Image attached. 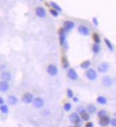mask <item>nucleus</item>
<instances>
[{"label": "nucleus", "mask_w": 116, "mask_h": 127, "mask_svg": "<svg viewBox=\"0 0 116 127\" xmlns=\"http://www.w3.org/2000/svg\"><path fill=\"white\" fill-rule=\"evenodd\" d=\"M105 44L107 45V48L110 50V51H113V47H112V43H110V41L108 40V39H107V38H105Z\"/></svg>", "instance_id": "b1692460"}, {"label": "nucleus", "mask_w": 116, "mask_h": 127, "mask_svg": "<svg viewBox=\"0 0 116 127\" xmlns=\"http://www.w3.org/2000/svg\"><path fill=\"white\" fill-rule=\"evenodd\" d=\"M93 40H94V41H95V43L98 44V43L100 42V38L99 36H98L97 34H94L93 36Z\"/></svg>", "instance_id": "393cba45"}, {"label": "nucleus", "mask_w": 116, "mask_h": 127, "mask_svg": "<svg viewBox=\"0 0 116 127\" xmlns=\"http://www.w3.org/2000/svg\"><path fill=\"white\" fill-rule=\"evenodd\" d=\"M78 30V32H79L81 35H83V36H88V35L89 34V33H90L88 28L87 26H84V25H80V26H79Z\"/></svg>", "instance_id": "1a4fd4ad"}, {"label": "nucleus", "mask_w": 116, "mask_h": 127, "mask_svg": "<svg viewBox=\"0 0 116 127\" xmlns=\"http://www.w3.org/2000/svg\"><path fill=\"white\" fill-rule=\"evenodd\" d=\"M81 117H82V119H83L84 121H88V120L90 119V116H89V114H87V113H83V114H81Z\"/></svg>", "instance_id": "cd10ccee"}, {"label": "nucleus", "mask_w": 116, "mask_h": 127, "mask_svg": "<svg viewBox=\"0 0 116 127\" xmlns=\"http://www.w3.org/2000/svg\"><path fill=\"white\" fill-rule=\"evenodd\" d=\"M71 103H69V102H67V103H66L65 104H64V106H63V108H64V109L66 111H70L71 110Z\"/></svg>", "instance_id": "bb28decb"}, {"label": "nucleus", "mask_w": 116, "mask_h": 127, "mask_svg": "<svg viewBox=\"0 0 116 127\" xmlns=\"http://www.w3.org/2000/svg\"><path fill=\"white\" fill-rule=\"evenodd\" d=\"M97 102L100 104H105L107 103V99L104 97H98L97 98Z\"/></svg>", "instance_id": "6ab92c4d"}, {"label": "nucleus", "mask_w": 116, "mask_h": 127, "mask_svg": "<svg viewBox=\"0 0 116 127\" xmlns=\"http://www.w3.org/2000/svg\"><path fill=\"white\" fill-rule=\"evenodd\" d=\"M17 102H18V99H17V98L16 97H14V96L11 95V96H9V97H8V102H9L10 104H12V105L16 104L17 103Z\"/></svg>", "instance_id": "dca6fc26"}, {"label": "nucleus", "mask_w": 116, "mask_h": 127, "mask_svg": "<svg viewBox=\"0 0 116 127\" xmlns=\"http://www.w3.org/2000/svg\"><path fill=\"white\" fill-rule=\"evenodd\" d=\"M77 110H78V112L80 113V114H83V113H85V108H84L83 106H79V107H78Z\"/></svg>", "instance_id": "7c9ffc66"}, {"label": "nucleus", "mask_w": 116, "mask_h": 127, "mask_svg": "<svg viewBox=\"0 0 116 127\" xmlns=\"http://www.w3.org/2000/svg\"><path fill=\"white\" fill-rule=\"evenodd\" d=\"M22 101L25 104H29L34 101V96L30 92H27L22 96Z\"/></svg>", "instance_id": "7ed1b4c3"}, {"label": "nucleus", "mask_w": 116, "mask_h": 127, "mask_svg": "<svg viewBox=\"0 0 116 127\" xmlns=\"http://www.w3.org/2000/svg\"><path fill=\"white\" fill-rule=\"evenodd\" d=\"M1 78H2V81L8 82V81H9L12 79V75L9 72H4L2 73Z\"/></svg>", "instance_id": "4468645a"}, {"label": "nucleus", "mask_w": 116, "mask_h": 127, "mask_svg": "<svg viewBox=\"0 0 116 127\" xmlns=\"http://www.w3.org/2000/svg\"><path fill=\"white\" fill-rule=\"evenodd\" d=\"M109 123H110V119L107 116L102 117L99 121V124L101 126H106L109 124Z\"/></svg>", "instance_id": "2eb2a0df"}, {"label": "nucleus", "mask_w": 116, "mask_h": 127, "mask_svg": "<svg viewBox=\"0 0 116 127\" xmlns=\"http://www.w3.org/2000/svg\"><path fill=\"white\" fill-rule=\"evenodd\" d=\"M61 63H62V65H63V68L66 69V68H68V66H69V63H68V60L67 58L63 57L62 59H61Z\"/></svg>", "instance_id": "f3484780"}, {"label": "nucleus", "mask_w": 116, "mask_h": 127, "mask_svg": "<svg viewBox=\"0 0 116 127\" xmlns=\"http://www.w3.org/2000/svg\"><path fill=\"white\" fill-rule=\"evenodd\" d=\"M59 41L61 46H64L66 43V31L63 29H61L59 31Z\"/></svg>", "instance_id": "6e6552de"}, {"label": "nucleus", "mask_w": 116, "mask_h": 127, "mask_svg": "<svg viewBox=\"0 0 116 127\" xmlns=\"http://www.w3.org/2000/svg\"><path fill=\"white\" fill-rule=\"evenodd\" d=\"M0 111H1L3 114H7L9 111V109L8 106L5 104H2L1 106H0Z\"/></svg>", "instance_id": "5701e85b"}, {"label": "nucleus", "mask_w": 116, "mask_h": 127, "mask_svg": "<svg viewBox=\"0 0 116 127\" xmlns=\"http://www.w3.org/2000/svg\"><path fill=\"white\" fill-rule=\"evenodd\" d=\"M67 76L71 80H76L78 78V75L73 68H70L67 71Z\"/></svg>", "instance_id": "f03ea898"}, {"label": "nucleus", "mask_w": 116, "mask_h": 127, "mask_svg": "<svg viewBox=\"0 0 116 127\" xmlns=\"http://www.w3.org/2000/svg\"><path fill=\"white\" fill-rule=\"evenodd\" d=\"M85 76L89 80H95L97 78V72L95 70L90 68V69H88L85 72Z\"/></svg>", "instance_id": "f257e3e1"}, {"label": "nucleus", "mask_w": 116, "mask_h": 127, "mask_svg": "<svg viewBox=\"0 0 116 127\" xmlns=\"http://www.w3.org/2000/svg\"><path fill=\"white\" fill-rule=\"evenodd\" d=\"M50 5L51 6V7H53L54 9L58 11V12H61V8L56 3H55V2H50Z\"/></svg>", "instance_id": "aec40b11"}, {"label": "nucleus", "mask_w": 116, "mask_h": 127, "mask_svg": "<svg viewBox=\"0 0 116 127\" xmlns=\"http://www.w3.org/2000/svg\"><path fill=\"white\" fill-rule=\"evenodd\" d=\"M108 68H109V65H108L107 63H102L98 66V71L100 72L104 73V72H106L107 71Z\"/></svg>", "instance_id": "9b49d317"}, {"label": "nucleus", "mask_w": 116, "mask_h": 127, "mask_svg": "<svg viewBox=\"0 0 116 127\" xmlns=\"http://www.w3.org/2000/svg\"><path fill=\"white\" fill-rule=\"evenodd\" d=\"M93 22L94 25H95V26H98V20H97L96 18H93Z\"/></svg>", "instance_id": "72a5a7b5"}, {"label": "nucleus", "mask_w": 116, "mask_h": 127, "mask_svg": "<svg viewBox=\"0 0 116 127\" xmlns=\"http://www.w3.org/2000/svg\"><path fill=\"white\" fill-rule=\"evenodd\" d=\"M50 13L51 14V15H53L54 17H57L58 16V11H56V10H55V9H51L50 10Z\"/></svg>", "instance_id": "c756f323"}, {"label": "nucleus", "mask_w": 116, "mask_h": 127, "mask_svg": "<svg viewBox=\"0 0 116 127\" xmlns=\"http://www.w3.org/2000/svg\"><path fill=\"white\" fill-rule=\"evenodd\" d=\"M106 115H107V112H106L105 110H103V109L99 111L98 113V116L99 117H100V118L104 117V116H106Z\"/></svg>", "instance_id": "a878e982"}, {"label": "nucleus", "mask_w": 116, "mask_h": 127, "mask_svg": "<svg viewBox=\"0 0 116 127\" xmlns=\"http://www.w3.org/2000/svg\"><path fill=\"white\" fill-rule=\"evenodd\" d=\"M69 119L73 123H78L80 121V118L79 115L78 114V113H76V112L72 113L69 116Z\"/></svg>", "instance_id": "423d86ee"}, {"label": "nucleus", "mask_w": 116, "mask_h": 127, "mask_svg": "<svg viewBox=\"0 0 116 127\" xmlns=\"http://www.w3.org/2000/svg\"><path fill=\"white\" fill-rule=\"evenodd\" d=\"M67 96L68 97V98L70 99H73V92L71 89H67Z\"/></svg>", "instance_id": "c85d7f7f"}, {"label": "nucleus", "mask_w": 116, "mask_h": 127, "mask_svg": "<svg viewBox=\"0 0 116 127\" xmlns=\"http://www.w3.org/2000/svg\"><path fill=\"white\" fill-rule=\"evenodd\" d=\"M4 101L3 99V98L0 97V106H2V104H4Z\"/></svg>", "instance_id": "f704fd0d"}, {"label": "nucleus", "mask_w": 116, "mask_h": 127, "mask_svg": "<svg viewBox=\"0 0 116 127\" xmlns=\"http://www.w3.org/2000/svg\"><path fill=\"white\" fill-rule=\"evenodd\" d=\"M40 1H42V0H40Z\"/></svg>", "instance_id": "4c0bfd02"}, {"label": "nucleus", "mask_w": 116, "mask_h": 127, "mask_svg": "<svg viewBox=\"0 0 116 127\" xmlns=\"http://www.w3.org/2000/svg\"><path fill=\"white\" fill-rule=\"evenodd\" d=\"M100 46H99L98 44L95 43V44L93 46V48H92V50H93V52L94 53H95V54L98 53L99 51H100Z\"/></svg>", "instance_id": "4be33fe9"}, {"label": "nucleus", "mask_w": 116, "mask_h": 127, "mask_svg": "<svg viewBox=\"0 0 116 127\" xmlns=\"http://www.w3.org/2000/svg\"><path fill=\"white\" fill-rule=\"evenodd\" d=\"M33 103H34V106L36 108H41L44 104V102L41 97L35 98L33 101Z\"/></svg>", "instance_id": "9d476101"}, {"label": "nucleus", "mask_w": 116, "mask_h": 127, "mask_svg": "<svg viewBox=\"0 0 116 127\" xmlns=\"http://www.w3.org/2000/svg\"><path fill=\"white\" fill-rule=\"evenodd\" d=\"M111 124H112V126L116 127V119H113L111 121Z\"/></svg>", "instance_id": "473e14b6"}, {"label": "nucleus", "mask_w": 116, "mask_h": 127, "mask_svg": "<svg viewBox=\"0 0 116 127\" xmlns=\"http://www.w3.org/2000/svg\"><path fill=\"white\" fill-rule=\"evenodd\" d=\"M9 89V84L6 81L0 82V91L2 92H5Z\"/></svg>", "instance_id": "ddd939ff"}, {"label": "nucleus", "mask_w": 116, "mask_h": 127, "mask_svg": "<svg viewBox=\"0 0 116 127\" xmlns=\"http://www.w3.org/2000/svg\"><path fill=\"white\" fill-rule=\"evenodd\" d=\"M36 14L37 15V17H39V18H45L46 13V10L41 7H39L36 9Z\"/></svg>", "instance_id": "0eeeda50"}, {"label": "nucleus", "mask_w": 116, "mask_h": 127, "mask_svg": "<svg viewBox=\"0 0 116 127\" xmlns=\"http://www.w3.org/2000/svg\"><path fill=\"white\" fill-rule=\"evenodd\" d=\"M73 100L74 102H77L78 101V99L77 97H73Z\"/></svg>", "instance_id": "c9c22d12"}, {"label": "nucleus", "mask_w": 116, "mask_h": 127, "mask_svg": "<svg viewBox=\"0 0 116 127\" xmlns=\"http://www.w3.org/2000/svg\"><path fill=\"white\" fill-rule=\"evenodd\" d=\"M47 72L51 76H55L58 73V68H57V67L55 65L51 64L47 68Z\"/></svg>", "instance_id": "20e7f679"}, {"label": "nucleus", "mask_w": 116, "mask_h": 127, "mask_svg": "<svg viewBox=\"0 0 116 127\" xmlns=\"http://www.w3.org/2000/svg\"><path fill=\"white\" fill-rule=\"evenodd\" d=\"M87 109H88V111L89 113L93 114V113L95 112V111H96V107H95L93 104H89V105H88V106H87Z\"/></svg>", "instance_id": "412c9836"}, {"label": "nucleus", "mask_w": 116, "mask_h": 127, "mask_svg": "<svg viewBox=\"0 0 116 127\" xmlns=\"http://www.w3.org/2000/svg\"><path fill=\"white\" fill-rule=\"evenodd\" d=\"M85 127H93V123L92 122H88L85 124Z\"/></svg>", "instance_id": "2f4dec72"}, {"label": "nucleus", "mask_w": 116, "mask_h": 127, "mask_svg": "<svg viewBox=\"0 0 116 127\" xmlns=\"http://www.w3.org/2000/svg\"><path fill=\"white\" fill-rule=\"evenodd\" d=\"M74 26H75L74 22H73L71 21H66L64 22L63 29L66 32H69L74 28Z\"/></svg>", "instance_id": "39448f33"}, {"label": "nucleus", "mask_w": 116, "mask_h": 127, "mask_svg": "<svg viewBox=\"0 0 116 127\" xmlns=\"http://www.w3.org/2000/svg\"><path fill=\"white\" fill-rule=\"evenodd\" d=\"M71 127H74V126H71Z\"/></svg>", "instance_id": "e433bc0d"}, {"label": "nucleus", "mask_w": 116, "mask_h": 127, "mask_svg": "<svg viewBox=\"0 0 116 127\" xmlns=\"http://www.w3.org/2000/svg\"><path fill=\"white\" fill-rule=\"evenodd\" d=\"M90 65V62L89 60H85V61H83V63H81V64H80V68H81L82 69L85 70V69H88Z\"/></svg>", "instance_id": "a211bd4d"}, {"label": "nucleus", "mask_w": 116, "mask_h": 127, "mask_svg": "<svg viewBox=\"0 0 116 127\" xmlns=\"http://www.w3.org/2000/svg\"><path fill=\"white\" fill-rule=\"evenodd\" d=\"M102 81H103V85L105 86V87H110V86L112 85V79H111L110 77H108V76H105V77H103Z\"/></svg>", "instance_id": "f8f14e48"}]
</instances>
